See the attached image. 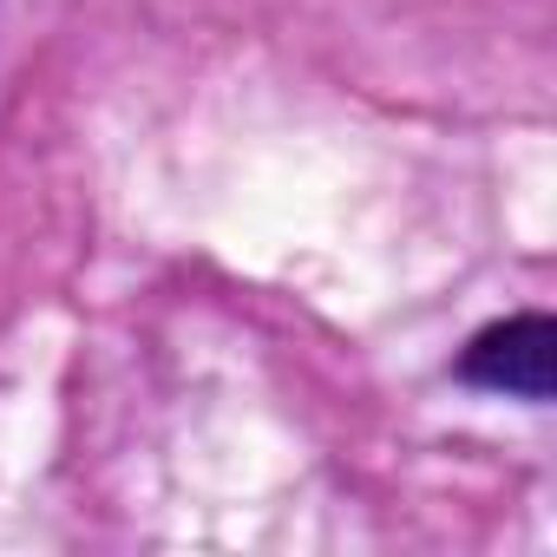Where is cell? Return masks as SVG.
<instances>
[{
    "instance_id": "6da1fadb",
    "label": "cell",
    "mask_w": 557,
    "mask_h": 557,
    "mask_svg": "<svg viewBox=\"0 0 557 557\" xmlns=\"http://www.w3.org/2000/svg\"><path fill=\"white\" fill-rule=\"evenodd\" d=\"M550 374H557V322L550 315H511V322L472 335V348L459 355V381L505 394V400H550Z\"/></svg>"
}]
</instances>
